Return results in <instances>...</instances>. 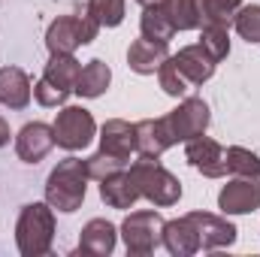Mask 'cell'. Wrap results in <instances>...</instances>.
I'll return each mask as SVG.
<instances>
[{
  "label": "cell",
  "instance_id": "cell-20",
  "mask_svg": "<svg viewBox=\"0 0 260 257\" xmlns=\"http://www.w3.org/2000/svg\"><path fill=\"white\" fill-rule=\"evenodd\" d=\"M164 248L173 257H191V254L200 251L197 233H194V227H191V221H188L185 215L164 224Z\"/></svg>",
  "mask_w": 260,
  "mask_h": 257
},
{
  "label": "cell",
  "instance_id": "cell-24",
  "mask_svg": "<svg viewBox=\"0 0 260 257\" xmlns=\"http://www.w3.org/2000/svg\"><path fill=\"white\" fill-rule=\"evenodd\" d=\"M124 0H88V15L100 24V27H118L124 21Z\"/></svg>",
  "mask_w": 260,
  "mask_h": 257
},
{
  "label": "cell",
  "instance_id": "cell-4",
  "mask_svg": "<svg viewBox=\"0 0 260 257\" xmlns=\"http://www.w3.org/2000/svg\"><path fill=\"white\" fill-rule=\"evenodd\" d=\"M79 73L82 64L73 58V55H52L49 64L43 70V79L34 85V97L40 106H64L67 97L76 91V82H79Z\"/></svg>",
  "mask_w": 260,
  "mask_h": 257
},
{
  "label": "cell",
  "instance_id": "cell-2",
  "mask_svg": "<svg viewBox=\"0 0 260 257\" xmlns=\"http://www.w3.org/2000/svg\"><path fill=\"white\" fill-rule=\"evenodd\" d=\"M55 239V209L49 203H27L15 221V245L24 257H43L52 251Z\"/></svg>",
  "mask_w": 260,
  "mask_h": 257
},
{
  "label": "cell",
  "instance_id": "cell-30",
  "mask_svg": "<svg viewBox=\"0 0 260 257\" xmlns=\"http://www.w3.org/2000/svg\"><path fill=\"white\" fill-rule=\"evenodd\" d=\"M157 79H160V88H164V91H167L170 97H182V94H185V91L191 88V85H188V82L182 79V73L176 70V64H173L170 58H167V61L160 64V70H157Z\"/></svg>",
  "mask_w": 260,
  "mask_h": 257
},
{
  "label": "cell",
  "instance_id": "cell-31",
  "mask_svg": "<svg viewBox=\"0 0 260 257\" xmlns=\"http://www.w3.org/2000/svg\"><path fill=\"white\" fill-rule=\"evenodd\" d=\"M6 142H9V124H6V121L0 118V148H3Z\"/></svg>",
  "mask_w": 260,
  "mask_h": 257
},
{
  "label": "cell",
  "instance_id": "cell-22",
  "mask_svg": "<svg viewBox=\"0 0 260 257\" xmlns=\"http://www.w3.org/2000/svg\"><path fill=\"white\" fill-rule=\"evenodd\" d=\"M109 82H112V70H109V64H103L100 58H94V61H88V64L82 67L73 94L94 100V97H100V94L109 88Z\"/></svg>",
  "mask_w": 260,
  "mask_h": 257
},
{
  "label": "cell",
  "instance_id": "cell-14",
  "mask_svg": "<svg viewBox=\"0 0 260 257\" xmlns=\"http://www.w3.org/2000/svg\"><path fill=\"white\" fill-rule=\"evenodd\" d=\"M100 151L130 164V154L136 151V124H130L124 118H109L100 127Z\"/></svg>",
  "mask_w": 260,
  "mask_h": 257
},
{
  "label": "cell",
  "instance_id": "cell-12",
  "mask_svg": "<svg viewBox=\"0 0 260 257\" xmlns=\"http://www.w3.org/2000/svg\"><path fill=\"white\" fill-rule=\"evenodd\" d=\"M52 148H55V130H52V124L30 121V124H24V127L18 130V136H15V154L24 164H40Z\"/></svg>",
  "mask_w": 260,
  "mask_h": 257
},
{
  "label": "cell",
  "instance_id": "cell-8",
  "mask_svg": "<svg viewBox=\"0 0 260 257\" xmlns=\"http://www.w3.org/2000/svg\"><path fill=\"white\" fill-rule=\"evenodd\" d=\"M167 118V127L173 133V139L176 142H188V139H194L200 133H206L209 127V106L200 100V97H188V100H182L170 115H164Z\"/></svg>",
  "mask_w": 260,
  "mask_h": 257
},
{
  "label": "cell",
  "instance_id": "cell-5",
  "mask_svg": "<svg viewBox=\"0 0 260 257\" xmlns=\"http://www.w3.org/2000/svg\"><path fill=\"white\" fill-rule=\"evenodd\" d=\"M100 24L91 15H58L46 30V46L52 55H73L79 46L94 43Z\"/></svg>",
  "mask_w": 260,
  "mask_h": 257
},
{
  "label": "cell",
  "instance_id": "cell-19",
  "mask_svg": "<svg viewBox=\"0 0 260 257\" xmlns=\"http://www.w3.org/2000/svg\"><path fill=\"white\" fill-rule=\"evenodd\" d=\"M100 200L109 209H133V203L139 200V191H136L130 173L118 170V173H109L106 179H100Z\"/></svg>",
  "mask_w": 260,
  "mask_h": 257
},
{
  "label": "cell",
  "instance_id": "cell-23",
  "mask_svg": "<svg viewBox=\"0 0 260 257\" xmlns=\"http://www.w3.org/2000/svg\"><path fill=\"white\" fill-rule=\"evenodd\" d=\"M139 30L145 40H157V43H170L176 37V27L170 24L164 6H145L142 18H139Z\"/></svg>",
  "mask_w": 260,
  "mask_h": 257
},
{
  "label": "cell",
  "instance_id": "cell-15",
  "mask_svg": "<svg viewBox=\"0 0 260 257\" xmlns=\"http://www.w3.org/2000/svg\"><path fill=\"white\" fill-rule=\"evenodd\" d=\"M115 242H118L115 224H109L106 218H91L79 233V254L106 257L115 251Z\"/></svg>",
  "mask_w": 260,
  "mask_h": 257
},
{
  "label": "cell",
  "instance_id": "cell-6",
  "mask_svg": "<svg viewBox=\"0 0 260 257\" xmlns=\"http://www.w3.org/2000/svg\"><path fill=\"white\" fill-rule=\"evenodd\" d=\"M164 218L154 209H142V212H130L121 224V236L127 245V254L145 257L154 254L164 245Z\"/></svg>",
  "mask_w": 260,
  "mask_h": 257
},
{
  "label": "cell",
  "instance_id": "cell-28",
  "mask_svg": "<svg viewBox=\"0 0 260 257\" xmlns=\"http://www.w3.org/2000/svg\"><path fill=\"white\" fill-rule=\"evenodd\" d=\"M233 27L236 34L251 43V46H260V3H251V6H242L233 18Z\"/></svg>",
  "mask_w": 260,
  "mask_h": 257
},
{
  "label": "cell",
  "instance_id": "cell-26",
  "mask_svg": "<svg viewBox=\"0 0 260 257\" xmlns=\"http://www.w3.org/2000/svg\"><path fill=\"white\" fill-rule=\"evenodd\" d=\"M200 46L221 64L227 55H230V37H227V27L221 24H203L200 27Z\"/></svg>",
  "mask_w": 260,
  "mask_h": 257
},
{
  "label": "cell",
  "instance_id": "cell-21",
  "mask_svg": "<svg viewBox=\"0 0 260 257\" xmlns=\"http://www.w3.org/2000/svg\"><path fill=\"white\" fill-rule=\"evenodd\" d=\"M170 24L179 30H200L203 27V0H164L160 3Z\"/></svg>",
  "mask_w": 260,
  "mask_h": 257
},
{
  "label": "cell",
  "instance_id": "cell-27",
  "mask_svg": "<svg viewBox=\"0 0 260 257\" xmlns=\"http://www.w3.org/2000/svg\"><path fill=\"white\" fill-rule=\"evenodd\" d=\"M242 9V0H203V24H221L230 27L236 12Z\"/></svg>",
  "mask_w": 260,
  "mask_h": 257
},
{
  "label": "cell",
  "instance_id": "cell-18",
  "mask_svg": "<svg viewBox=\"0 0 260 257\" xmlns=\"http://www.w3.org/2000/svg\"><path fill=\"white\" fill-rule=\"evenodd\" d=\"M30 79L21 67H0V103L9 109H24L30 103Z\"/></svg>",
  "mask_w": 260,
  "mask_h": 257
},
{
  "label": "cell",
  "instance_id": "cell-1",
  "mask_svg": "<svg viewBox=\"0 0 260 257\" xmlns=\"http://www.w3.org/2000/svg\"><path fill=\"white\" fill-rule=\"evenodd\" d=\"M88 170L82 157H64L46 179V203L58 212H76L88 194Z\"/></svg>",
  "mask_w": 260,
  "mask_h": 257
},
{
  "label": "cell",
  "instance_id": "cell-25",
  "mask_svg": "<svg viewBox=\"0 0 260 257\" xmlns=\"http://www.w3.org/2000/svg\"><path fill=\"white\" fill-rule=\"evenodd\" d=\"M227 173H233V176H248V179H260V157L254 151L242 148V145H230V148H227Z\"/></svg>",
  "mask_w": 260,
  "mask_h": 257
},
{
  "label": "cell",
  "instance_id": "cell-3",
  "mask_svg": "<svg viewBox=\"0 0 260 257\" xmlns=\"http://www.w3.org/2000/svg\"><path fill=\"white\" fill-rule=\"evenodd\" d=\"M130 179L136 185V191L142 200L154 203L157 209H167V206H176L179 197H182V182L157 164V157H142L136 164H130Z\"/></svg>",
  "mask_w": 260,
  "mask_h": 257
},
{
  "label": "cell",
  "instance_id": "cell-16",
  "mask_svg": "<svg viewBox=\"0 0 260 257\" xmlns=\"http://www.w3.org/2000/svg\"><path fill=\"white\" fill-rule=\"evenodd\" d=\"M173 145H176V139L167 127V118H145V121L136 124V151H139V157H160Z\"/></svg>",
  "mask_w": 260,
  "mask_h": 257
},
{
  "label": "cell",
  "instance_id": "cell-9",
  "mask_svg": "<svg viewBox=\"0 0 260 257\" xmlns=\"http://www.w3.org/2000/svg\"><path fill=\"white\" fill-rule=\"evenodd\" d=\"M191 221L200 242V251H215V248H227L236 242V224L221 218V215H209V212H188L185 215Z\"/></svg>",
  "mask_w": 260,
  "mask_h": 257
},
{
  "label": "cell",
  "instance_id": "cell-17",
  "mask_svg": "<svg viewBox=\"0 0 260 257\" xmlns=\"http://www.w3.org/2000/svg\"><path fill=\"white\" fill-rule=\"evenodd\" d=\"M167 58H170L167 43L145 40V37L133 40L130 49H127V67L133 70V73H139V76H151V73H157Z\"/></svg>",
  "mask_w": 260,
  "mask_h": 257
},
{
  "label": "cell",
  "instance_id": "cell-11",
  "mask_svg": "<svg viewBox=\"0 0 260 257\" xmlns=\"http://www.w3.org/2000/svg\"><path fill=\"white\" fill-rule=\"evenodd\" d=\"M218 209L224 215H248L260 209V179L236 176L233 182H227L218 194Z\"/></svg>",
  "mask_w": 260,
  "mask_h": 257
},
{
  "label": "cell",
  "instance_id": "cell-32",
  "mask_svg": "<svg viewBox=\"0 0 260 257\" xmlns=\"http://www.w3.org/2000/svg\"><path fill=\"white\" fill-rule=\"evenodd\" d=\"M136 3H139V6H142V9H145V6H160V3H164V0H136Z\"/></svg>",
  "mask_w": 260,
  "mask_h": 257
},
{
  "label": "cell",
  "instance_id": "cell-10",
  "mask_svg": "<svg viewBox=\"0 0 260 257\" xmlns=\"http://www.w3.org/2000/svg\"><path fill=\"white\" fill-rule=\"evenodd\" d=\"M185 160L194 167L197 173H203L206 179L227 176V148H221L215 139H209L203 133L185 142Z\"/></svg>",
  "mask_w": 260,
  "mask_h": 257
},
{
  "label": "cell",
  "instance_id": "cell-7",
  "mask_svg": "<svg viewBox=\"0 0 260 257\" xmlns=\"http://www.w3.org/2000/svg\"><path fill=\"white\" fill-rule=\"evenodd\" d=\"M52 130H55V145H61L67 151H79L97 136V121L82 106H64L58 112Z\"/></svg>",
  "mask_w": 260,
  "mask_h": 257
},
{
  "label": "cell",
  "instance_id": "cell-29",
  "mask_svg": "<svg viewBox=\"0 0 260 257\" xmlns=\"http://www.w3.org/2000/svg\"><path fill=\"white\" fill-rule=\"evenodd\" d=\"M85 170H88V176L91 179H106L109 173H118V170H124V160H118V157H112V154H106V151H97V154H91V157H85Z\"/></svg>",
  "mask_w": 260,
  "mask_h": 257
},
{
  "label": "cell",
  "instance_id": "cell-13",
  "mask_svg": "<svg viewBox=\"0 0 260 257\" xmlns=\"http://www.w3.org/2000/svg\"><path fill=\"white\" fill-rule=\"evenodd\" d=\"M170 61L176 64V70L182 73V79L194 88V85H203V82H209L212 79V73H215V67L218 61L197 43V46H185V49H179L176 55H170Z\"/></svg>",
  "mask_w": 260,
  "mask_h": 257
}]
</instances>
